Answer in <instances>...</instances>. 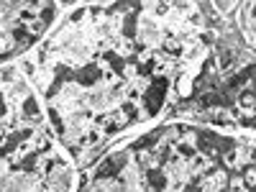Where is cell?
I'll return each instance as SVG.
<instances>
[{"label":"cell","instance_id":"cell-1","mask_svg":"<svg viewBox=\"0 0 256 192\" xmlns=\"http://www.w3.org/2000/svg\"><path fill=\"white\" fill-rule=\"evenodd\" d=\"M141 39L146 41V44H157L159 41V31H157V26H154L151 21H141Z\"/></svg>","mask_w":256,"mask_h":192},{"label":"cell","instance_id":"cell-2","mask_svg":"<svg viewBox=\"0 0 256 192\" xmlns=\"http://www.w3.org/2000/svg\"><path fill=\"white\" fill-rule=\"evenodd\" d=\"M213 3L221 8V11H231V8L236 5V0H213Z\"/></svg>","mask_w":256,"mask_h":192}]
</instances>
